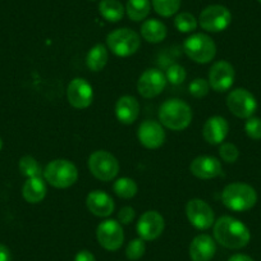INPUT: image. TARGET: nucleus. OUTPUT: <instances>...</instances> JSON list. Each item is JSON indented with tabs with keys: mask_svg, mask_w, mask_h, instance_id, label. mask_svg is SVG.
Instances as JSON below:
<instances>
[{
	"mask_svg": "<svg viewBox=\"0 0 261 261\" xmlns=\"http://www.w3.org/2000/svg\"><path fill=\"white\" fill-rule=\"evenodd\" d=\"M236 79V72L233 65L225 60H219L214 63L209 71L207 82L210 89L217 92H225L233 86Z\"/></svg>",
	"mask_w": 261,
	"mask_h": 261,
	"instance_id": "obj_13",
	"label": "nucleus"
},
{
	"mask_svg": "<svg viewBox=\"0 0 261 261\" xmlns=\"http://www.w3.org/2000/svg\"><path fill=\"white\" fill-rule=\"evenodd\" d=\"M115 115H117V119L123 124L135 123L140 115L139 100L130 95L119 97L115 104Z\"/></svg>",
	"mask_w": 261,
	"mask_h": 261,
	"instance_id": "obj_21",
	"label": "nucleus"
},
{
	"mask_svg": "<svg viewBox=\"0 0 261 261\" xmlns=\"http://www.w3.org/2000/svg\"><path fill=\"white\" fill-rule=\"evenodd\" d=\"M228 261H255V260H253L252 257H250V256L245 255V253H236V255L230 256Z\"/></svg>",
	"mask_w": 261,
	"mask_h": 261,
	"instance_id": "obj_39",
	"label": "nucleus"
},
{
	"mask_svg": "<svg viewBox=\"0 0 261 261\" xmlns=\"http://www.w3.org/2000/svg\"><path fill=\"white\" fill-rule=\"evenodd\" d=\"M190 172L192 175L200 179H213V178L220 177L223 174L222 163L214 156L202 155L192 160L190 164Z\"/></svg>",
	"mask_w": 261,
	"mask_h": 261,
	"instance_id": "obj_17",
	"label": "nucleus"
},
{
	"mask_svg": "<svg viewBox=\"0 0 261 261\" xmlns=\"http://www.w3.org/2000/svg\"><path fill=\"white\" fill-rule=\"evenodd\" d=\"M187 219L196 229L206 230L215 223L214 210L206 201L201 199H192L186 205Z\"/></svg>",
	"mask_w": 261,
	"mask_h": 261,
	"instance_id": "obj_10",
	"label": "nucleus"
},
{
	"mask_svg": "<svg viewBox=\"0 0 261 261\" xmlns=\"http://www.w3.org/2000/svg\"><path fill=\"white\" fill-rule=\"evenodd\" d=\"M113 190H114L115 195L118 197L129 200L136 196L137 191H139V186H137V183L132 178L122 177L115 180L114 186H113Z\"/></svg>",
	"mask_w": 261,
	"mask_h": 261,
	"instance_id": "obj_27",
	"label": "nucleus"
},
{
	"mask_svg": "<svg viewBox=\"0 0 261 261\" xmlns=\"http://www.w3.org/2000/svg\"><path fill=\"white\" fill-rule=\"evenodd\" d=\"M18 167L22 174L27 178L42 177V174H44V170L41 169V165L39 164V162L30 155L21 158Z\"/></svg>",
	"mask_w": 261,
	"mask_h": 261,
	"instance_id": "obj_28",
	"label": "nucleus"
},
{
	"mask_svg": "<svg viewBox=\"0 0 261 261\" xmlns=\"http://www.w3.org/2000/svg\"><path fill=\"white\" fill-rule=\"evenodd\" d=\"M219 155L223 162L232 164V163L237 162L238 156H240V150L230 142H223L219 147Z\"/></svg>",
	"mask_w": 261,
	"mask_h": 261,
	"instance_id": "obj_32",
	"label": "nucleus"
},
{
	"mask_svg": "<svg viewBox=\"0 0 261 261\" xmlns=\"http://www.w3.org/2000/svg\"><path fill=\"white\" fill-rule=\"evenodd\" d=\"M167 26L158 19H147L141 26V36L145 41L158 44L167 37Z\"/></svg>",
	"mask_w": 261,
	"mask_h": 261,
	"instance_id": "obj_23",
	"label": "nucleus"
},
{
	"mask_svg": "<svg viewBox=\"0 0 261 261\" xmlns=\"http://www.w3.org/2000/svg\"><path fill=\"white\" fill-rule=\"evenodd\" d=\"M258 3H261V0H258Z\"/></svg>",
	"mask_w": 261,
	"mask_h": 261,
	"instance_id": "obj_41",
	"label": "nucleus"
},
{
	"mask_svg": "<svg viewBox=\"0 0 261 261\" xmlns=\"http://www.w3.org/2000/svg\"><path fill=\"white\" fill-rule=\"evenodd\" d=\"M245 132L250 139L261 140V118H248L245 123Z\"/></svg>",
	"mask_w": 261,
	"mask_h": 261,
	"instance_id": "obj_35",
	"label": "nucleus"
},
{
	"mask_svg": "<svg viewBox=\"0 0 261 261\" xmlns=\"http://www.w3.org/2000/svg\"><path fill=\"white\" fill-rule=\"evenodd\" d=\"M86 206L92 215L99 218H108L114 213V200L104 191L95 190L87 195Z\"/></svg>",
	"mask_w": 261,
	"mask_h": 261,
	"instance_id": "obj_18",
	"label": "nucleus"
},
{
	"mask_svg": "<svg viewBox=\"0 0 261 261\" xmlns=\"http://www.w3.org/2000/svg\"><path fill=\"white\" fill-rule=\"evenodd\" d=\"M217 252V243L209 234L196 236L190 245V257L192 261H210Z\"/></svg>",
	"mask_w": 261,
	"mask_h": 261,
	"instance_id": "obj_20",
	"label": "nucleus"
},
{
	"mask_svg": "<svg viewBox=\"0 0 261 261\" xmlns=\"http://www.w3.org/2000/svg\"><path fill=\"white\" fill-rule=\"evenodd\" d=\"M222 201L232 212H247L257 202L255 188L246 183L236 182L225 186L222 192Z\"/></svg>",
	"mask_w": 261,
	"mask_h": 261,
	"instance_id": "obj_3",
	"label": "nucleus"
},
{
	"mask_svg": "<svg viewBox=\"0 0 261 261\" xmlns=\"http://www.w3.org/2000/svg\"><path fill=\"white\" fill-rule=\"evenodd\" d=\"M151 11V2L150 0H128L125 6L128 18L135 22L144 21Z\"/></svg>",
	"mask_w": 261,
	"mask_h": 261,
	"instance_id": "obj_25",
	"label": "nucleus"
},
{
	"mask_svg": "<svg viewBox=\"0 0 261 261\" xmlns=\"http://www.w3.org/2000/svg\"><path fill=\"white\" fill-rule=\"evenodd\" d=\"M0 261H12V253L7 246L0 243Z\"/></svg>",
	"mask_w": 261,
	"mask_h": 261,
	"instance_id": "obj_38",
	"label": "nucleus"
},
{
	"mask_svg": "<svg viewBox=\"0 0 261 261\" xmlns=\"http://www.w3.org/2000/svg\"><path fill=\"white\" fill-rule=\"evenodd\" d=\"M159 120L162 125L172 130H183L192 122V109L180 99L165 100L159 108Z\"/></svg>",
	"mask_w": 261,
	"mask_h": 261,
	"instance_id": "obj_2",
	"label": "nucleus"
},
{
	"mask_svg": "<svg viewBox=\"0 0 261 261\" xmlns=\"http://www.w3.org/2000/svg\"><path fill=\"white\" fill-rule=\"evenodd\" d=\"M229 130L227 119L220 115L210 117L202 128V137L209 145H220L225 140Z\"/></svg>",
	"mask_w": 261,
	"mask_h": 261,
	"instance_id": "obj_19",
	"label": "nucleus"
},
{
	"mask_svg": "<svg viewBox=\"0 0 261 261\" xmlns=\"http://www.w3.org/2000/svg\"><path fill=\"white\" fill-rule=\"evenodd\" d=\"M174 26L182 34H188L197 29L199 22L195 18V16L188 12H182L174 18Z\"/></svg>",
	"mask_w": 261,
	"mask_h": 261,
	"instance_id": "obj_30",
	"label": "nucleus"
},
{
	"mask_svg": "<svg viewBox=\"0 0 261 261\" xmlns=\"http://www.w3.org/2000/svg\"><path fill=\"white\" fill-rule=\"evenodd\" d=\"M107 46L117 57H130L141 46V37L137 32L127 27L118 29L107 36Z\"/></svg>",
	"mask_w": 261,
	"mask_h": 261,
	"instance_id": "obj_5",
	"label": "nucleus"
},
{
	"mask_svg": "<svg viewBox=\"0 0 261 261\" xmlns=\"http://www.w3.org/2000/svg\"><path fill=\"white\" fill-rule=\"evenodd\" d=\"M89 169L96 179L102 182L113 180L119 173V163L117 158L105 150L94 151L89 158Z\"/></svg>",
	"mask_w": 261,
	"mask_h": 261,
	"instance_id": "obj_7",
	"label": "nucleus"
},
{
	"mask_svg": "<svg viewBox=\"0 0 261 261\" xmlns=\"http://www.w3.org/2000/svg\"><path fill=\"white\" fill-rule=\"evenodd\" d=\"M99 12L107 21L115 23L124 16V7L119 0H101L99 4Z\"/></svg>",
	"mask_w": 261,
	"mask_h": 261,
	"instance_id": "obj_26",
	"label": "nucleus"
},
{
	"mask_svg": "<svg viewBox=\"0 0 261 261\" xmlns=\"http://www.w3.org/2000/svg\"><path fill=\"white\" fill-rule=\"evenodd\" d=\"M146 252V245L142 238H135L128 243L127 248H125V256L128 260L137 261L142 257Z\"/></svg>",
	"mask_w": 261,
	"mask_h": 261,
	"instance_id": "obj_31",
	"label": "nucleus"
},
{
	"mask_svg": "<svg viewBox=\"0 0 261 261\" xmlns=\"http://www.w3.org/2000/svg\"><path fill=\"white\" fill-rule=\"evenodd\" d=\"M67 99L76 109H86L94 100V90L85 79H73L67 87Z\"/></svg>",
	"mask_w": 261,
	"mask_h": 261,
	"instance_id": "obj_16",
	"label": "nucleus"
},
{
	"mask_svg": "<svg viewBox=\"0 0 261 261\" xmlns=\"http://www.w3.org/2000/svg\"><path fill=\"white\" fill-rule=\"evenodd\" d=\"M183 50L191 60L200 64L210 63L217 55L214 40L205 34H195L187 37L183 44Z\"/></svg>",
	"mask_w": 261,
	"mask_h": 261,
	"instance_id": "obj_6",
	"label": "nucleus"
},
{
	"mask_svg": "<svg viewBox=\"0 0 261 261\" xmlns=\"http://www.w3.org/2000/svg\"><path fill=\"white\" fill-rule=\"evenodd\" d=\"M232 22V14L224 6H209L200 13L199 24L207 32H222L229 27Z\"/></svg>",
	"mask_w": 261,
	"mask_h": 261,
	"instance_id": "obj_8",
	"label": "nucleus"
},
{
	"mask_svg": "<svg viewBox=\"0 0 261 261\" xmlns=\"http://www.w3.org/2000/svg\"><path fill=\"white\" fill-rule=\"evenodd\" d=\"M97 242L108 251H117L124 242V232L118 220L107 219L96 228Z\"/></svg>",
	"mask_w": 261,
	"mask_h": 261,
	"instance_id": "obj_11",
	"label": "nucleus"
},
{
	"mask_svg": "<svg viewBox=\"0 0 261 261\" xmlns=\"http://www.w3.org/2000/svg\"><path fill=\"white\" fill-rule=\"evenodd\" d=\"M227 107L233 115L241 119H248L257 109L255 96L246 89H236L228 94Z\"/></svg>",
	"mask_w": 261,
	"mask_h": 261,
	"instance_id": "obj_9",
	"label": "nucleus"
},
{
	"mask_svg": "<svg viewBox=\"0 0 261 261\" xmlns=\"http://www.w3.org/2000/svg\"><path fill=\"white\" fill-rule=\"evenodd\" d=\"M135 217H136V213H135L134 207L130 206H124L118 212V220H119L120 224H130L134 222Z\"/></svg>",
	"mask_w": 261,
	"mask_h": 261,
	"instance_id": "obj_36",
	"label": "nucleus"
},
{
	"mask_svg": "<svg viewBox=\"0 0 261 261\" xmlns=\"http://www.w3.org/2000/svg\"><path fill=\"white\" fill-rule=\"evenodd\" d=\"M214 240L229 250L246 247L251 240L250 229L233 217H220L214 223Z\"/></svg>",
	"mask_w": 261,
	"mask_h": 261,
	"instance_id": "obj_1",
	"label": "nucleus"
},
{
	"mask_svg": "<svg viewBox=\"0 0 261 261\" xmlns=\"http://www.w3.org/2000/svg\"><path fill=\"white\" fill-rule=\"evenodd\" d=\"M164 218L156 210H147L137 222V233L144 241H154L164 232Z\"/></svg>",
	"mask_w": 261,
	"mask_h": 261,
	"instance_id": "obj_15",
	"label": "nucleus"
},
{
	"mask_svg": "<svg viewBox=\"0 0 261 261\" xmlns=\"http://www.w3.org/2000/svg\"><path fill=\"white\" fill-rule=\"evenodd\" d=\"M190 94L196 99H201L205 97L210 91V85L206 80L204 79H195L190 84Z\"/></svg>",
	"mask_w": 261,
	"mask_h": 261,
	"instance_id": "obj_34",
	"label": "nucleus"
},
{
	"mask_svg": "<svg viewBox=\"0 0 261 261\" xmlns=\"http://www.w3.org/2000/svg\"><path fill=\"white\" fill-rule=\"evenodd\" d=\"M74 261H96V258H95L92 252H90L87 250H82L77 253L76 257H74Z\"/></svg>",
	"mask_w": 261,
	"mask_h": 261,
	"instance_id": "obj_37",
	"label": "nucleus"
},
{
	"mask_svg": "<svg viewBox=\"0 0 261 261\" xmlns=\"http://www.w3.org/2000/svg\"><path fill=\"white\" fill-rule=\"evenodd\" d=\"M46 180L42 177L27 178L22 188V196L29 204H39L46 196Z\"/></svg>",
	"mask_w": 261,
	"mask_h": 261,
	"instance_id": "obj_22",
	"label": "nucleus"
},
{
	"mask_svg": "<svg viewBox=\"0 0 261 261\" xmlns=\"http://www.w3.org/2000/svg\"><path fill=\"white\" fill-rule=\"evenodd\" d=\"M137 139L140 144L149 150H156L164 145L167 135L162 123L147 119L140 124L137 129Z\"/></svg>",
	"mask_w": 261,
	"mask_h": 261,
	"instance_id": "obj_14",
	"label": "nucleus"
},
{
	"mask_svg": "<svg viewBox=\"0 0 261 261\" xmlns=\"http://www.w3.org/2000/svg\"><path fill=\"white\" fill-rule=\"evenodd\" d=\"M165 77H167V82H169V84L180 85L185 82L187 73H186V69L183 68L182 65L172 64L169 68L167 69Z\"/></svg>",
	"mask_w": 261,
	"mask_h": 261,
	"instance_id": "obj_33",
	"label": "nucleus"
},
{
	"mask_svg": "<svg viewBox=\"0 0 261 261\" xmlns=\"http://www.w3.org/2000/svg\"><path fill=\"white\" fill-rule=\"evenodd\" d=\"M109 59L108 47L102 44H96L90 49L86 57V64L92 72H100L105 68Z\"/></svg>",
	"mask_w": 261,
	"mask_h": 261,
	"instance_id": "obj_24",
	"label": "nucleus"
},
{
	"mask_svg": "<svg viewBox=\"0 0 261 261\" xmlns=\"http://www.w3.org/2000/svg\"><path fill=\"white\" fill-rule=\"evenodd\" d=\"M167 86V77L160 69L149 68L140 76L137 91L145 99H152L162 94Z\"/></svg>",
	"mask_w": 261,
	"mask_h": 261,
	"instance_id": "obj_12",
	"label": "nucleus"
},
{
	"mask_svg": "<svg viewBox=\"0 0 261 261\" xmlns=\"http://www.w3.org/2000/svg\"><path fill=\"white\" fill-rule=\"evenodd\" d=\"M44 179L55 188H68L73 186L79 179V169L72 162L67 159L51 160L45 167Z\"/></svg>",
	"mask_w": 261,
	"mask_h": 261,
	"instance_id": "obj_4",
	"label": "nucleus"
},
{
	"mask_svg": "<svg viewBox=\"0 0 261 261\" xmlns=\"http://www.w3.org/2000/svg\"><path fill=\"white\" fill-rule=\"evenodd\" d=\"M2 147H3V140L0 137V150H2Z\"/></svg>",
	"mask_w": 261,
	"mask_h": 261,
	"instance_id": "obj_40",
	"label": "nucleus"
},
{
	"mask_svg": "<svg viewBox=\"0 0 261 261\" xmlns=\"http://www.w3.org/2000/svg\"><path fill=\"white\" fill-rule=\"evenodd\" d=\"M151 4L159 16L172 17L179 9L180 0H151Z\"/></svg>",
	"mask_w": 261,
	"mask_h": 261,
	"instance_id": "obj_29",
	"label": "nucleus"
}]
</instances>
